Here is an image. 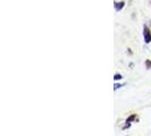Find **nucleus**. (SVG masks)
<instances>
[{"label":"nucleus","mask_w":151,"mask_h":136,"mask_svg":"<svg viewBox=\"0 0 151 136\" xmlns=\"http://www.w3.org/2000/svg\"><path fill=\"white\" fill-rule=\"evenodd\" d=\"M124 5H125V2H124V1H121V2H115V8H116V10H121L122 8L124 7Z\"/></svg>","instance_id":"obj_2"},{"label":"nucleus","mask_w":151,"mask_h":136,"mask_svg":"<svg viewBox=\"0 0 151 136\" xmlns=\"http://www.w3.org/2000/svg\"><path fill=\"white\" fill-rule=\"evenodd\" d=\"M122 85H119V84H118V85H115V90H116V89H117V87H121Z\"/></svg>","instance_id":"obj_5"},{"label":"nucleus","mask_w":151,"mask_h":136,"mask_svg":"<svg viewBox=\"0 0 151 136\" xmlns=\"http://www.w3.org/2000/svg\"><path fill=\"white\" fill-rule=\"evenodd\" d=\"M147 66H148V68H151V62H150V61H147Z\"/></svg>","instance_id":"obj_4"},{"label":"nucleus","mask_w":151,"mask_h":136,"mask_svg":"<svg viewBox=\"0 0 151 136\" xmlns=\"http://www.w3.org/2000/svg\"><path fill=\"white\" fill-rule=\"evenodd\" d=\"M114 78H115V81H117V79H122V75H119V74H116Z\"/></svg>","instance_id":"obj_3"},{"label":"nucleus","mask_w":151,"mask_h":136,"mask_svg":"<svg viewBox=\"0 0 151 136\" xmlns=\"http://www.w3.org/2000/svg\"><path fill=\"white\" fill-rule=\"evenodd\" d=\"M143 37H144V41H145V43H150L151 42L150 30H149L148 27H145V26H144V30H143Z\"/></svg>","instance_id":"obj_1"}]
</instances>
